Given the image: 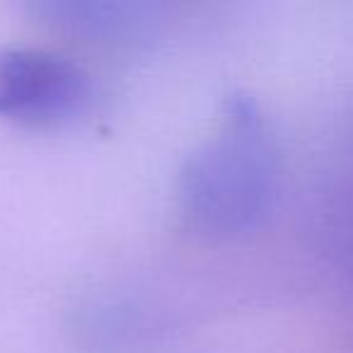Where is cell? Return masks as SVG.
Here are the masks:
<instances>
[{
	"label": "cell",
	"instance_id": "cell-1",
	"mask_svg": "<svg viewBox=\"0 0 353 353\" xmlns=\"http://www.w3.org/2000/svg\"><path fill=\"white\" fill-rule=\"evenodd\" d=\"M274 152L252 99H228L223 126L187 157L179 203L192 228L206 235H237L266 216L274 199Z\"/></svg>",
	"mask_w": 353,
	"mask_h": 353
},
{
	"label": "cell",
	"instance_id": "cell-2",
	"mask_svg": "<svg viewBox=\"0 0 353 353\" xmlns=\"http://www.w3.org/2000/svg\"><path fill=\"white\" fill-rule=\"evenodd\" d=\"M92 80L80 65L41 49L0 46V119L54 123L85 112Z\"/></svg>",
	"mask_w": 353,
	"mask_h": 353
},
{
	"label": "cell",
	"instance_id": "cell-3",
	"mask_svg": "<svg viewBox=\"0 0 353 353\" xmlns=\"http://www.w3.org/2000/svg\"><path fill=\"white\" fill-rule=\"evenodd\" d=\"M39 12L59 30L85 37H121L128 30L143 25L133 8L109 6V3H49L39 6Z\"/></svg>",
	"mask_w": 353,
	"mask_h": 353
}]
</instances>
